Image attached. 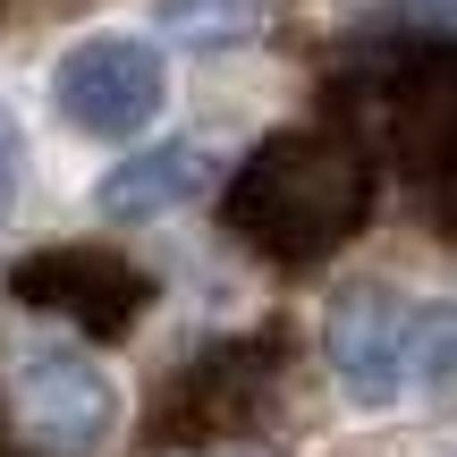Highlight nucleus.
<instances>
[{
	"label": "nucleus",
	"instance_id": "nucleus-8",
	"mask_svg": "<svg viewBox=\"0 0 457 457\" xmlns=\"http://www.w3.org/2000/svg\"><path fill=\"white\" fill-rule=\"evenodd\" d=\"M204 187H212V162L195 145H153V153H136V162H119L102 179V212L111 220H162L179 204H195Z\"/></svg>",
	"mask_w": 457,
	"mask_h": 457
},
{
	"label": "nucleus",
	"instance_id": "nucleus-3",
	"mask_svg": "<svg viewBox=\"0 0 457 457\" xmlns=\"http://www.w3.org/2000/svg\"><path fill=\"white\" fill-rule=\"evenodd\" d=\"M9 296L77 322L85 339H128L136 313L153 305V279L128 254H102V245H43V254L9 262Z\"/></svg>",
	"mask_w": 457,
	"mask_h": 457
},
{
	"label": "nucleus",
	"instance_id": "nucleus-5",
	"mask_svg": "<svg viewBox=\"0 0 457 457\" xmlns=\"http://www.w3.org/2000/svg\"><path fill=\"white\" fill-rule=\"evenodd\" d=\"M381 128L390 153L407 162L415 187H432L441 170H457V43H424L390 68L381 85Z\"/></svg>",
	"mask_w": 457,
	"mask_h": 457
},
{
	"label": "nucleus",
	"instance_id": "nucleus-7",
	"mask_svg": "<svg viewBox=\"0 0 457 457\" xmlns=\"http://www.w3.org/2000/svg\"><path fill=\"white\" fill-rule=\"evenodd\" d=\"M322 347H330V373H339V390L356 407H390L398 381H407V305H398V288H381V279L339 288Z\"/></svg>",
	"mask_w": 457,
	"mask_h": 457
},
{
	"label": "nucleus",
	"instance_id": "nucleus-1",
	"mask_svg": "<svg viewBox=\"0 0 457 457\" xmlns=\"http://www.w3.org/2000/svg\"><path fill=\"white\" fill-rule=\"evenodd\" d=\"M364 212H373V162L347 128H288L271 145H254L220 204V220L279 271L339 254L364 228Z\"/></svg>",
	"mask_w": 457,
	"mask_h": 457
},
{
	"label": "nucleus",
	"instance_id": "nucleus-13",
	"mask_svg": "<svg viewBox=\"0 0 457 457\" xmlns=\"http://www.w3.org/2000/svg\"><path fill=\"white\" fill-rule=\"evenodd\" d=\"M424 9H432V17H449V26H457V0H424Z\"/></svg>",
	"mask_w": 457,
	"mask_h": 457
},
{
	"label": "nucleus",
	"instance_id": "nucleus-2",
	"mask_svg": "<svg viewBox=\"0 0 457 457\" xmlns=\"http://www.w3.org/2000/svg\"><path fill=\"white\" fill-rule=\"evenodd\" d=\"M279 364H288L279 330H254V339L204 347V356L179 364V373H170V390L153 398V449H204V441L245 432L262 407H271Z\"/></svg>",
	"mask_w": 457,
	"mask_h": 457
},
{
	"label": "nucleus",
	"instance_id": "nucleus-12",
	"mask_svg": "<svg viewBox=\"0 0 457 457\" xmlns=\"http://www.w3.org/2000/svg\"><path fill=\"white\" fill-rule=\"evenodd\" d=\"M9 195H17V119L0 111V212H9Z\"/></svg>",
	"mask_w": 457,
	"mask_h": 457
},
{
	"label": "nucleus",
	"instance_id": "nucleus-4",
	"mask_svg": "<svg viewBox=\"0 0 457 457\" xmlns=\"http://www.w3.org/2000/svg\"><path fill=\"white\" fill-rule=\"evenodd\" d=\"M51 102H60V119L85 128V136H136V128L162 119L170 68H162V51L136 43V34H94V43H77L51 68Z\"/></svg>",
	"mask_w": 457,
	"mask_h": 457
},
{
	"label": "nucleus",
	"instance_id": "nucleus-6",
	"mask_svg": "<svg viewBox=\"0 0 457 457\" xmlns=\"http://www.w3.org/2000/svg\"><path fill=\"white\" fill-rule=\"evenodd\" d=\"M17 415H26L34 449L94 457L102 441H111V424H119V390H111V373H102L94 356L51 347V356H34L26 373H17Z\"/></svg>",
	"mask_w": 457,
	"mask_h": 457
},
{
	"label": "nucleus",
	"instance_id": "nucleus-11",
	"mask_svg": "<svg viewBox=\"0 0 457 457\" xmlns=\"http://www.w3.org/2000/svg\"><path fill=\"white\" fill-rule=\"evenodd\" d=\"M424 212H432V228H441V237H457V170H441V179L424 187Z\"/></svg>",
	"mask_w": 457,
	"mask_h": 457
},
{
	"label": "nucleus",
	"instance_id": "nucleus-9",
	"mask_svg": "<svg viewBox=\"0 0 457 457\" xmlns=\"http://www.w3.org/2000/svg\"><path fill=\"white\" fill-rule=\"evenodd\" d=\"M162 26L179 43H245L262 26V0H162Z\"/></svg>",
	"mask_w": 457,
	"mask_h": 457
},
{
	"label": "nucleus",
	"instance_id": "nucleus-10",
	"mask_svg": "<svg viewBox=\"0 0 457 457\" xmlns=\"http://www.w3.org/2000/svg\"><path fill=\"white\" fill-rule=\"evenodd\" d=\"M407 373L424 390H457V305L407 313Z\"/></svg>",
	"mask_w": 457,
	"mask_h": 457
}]
</instances>
